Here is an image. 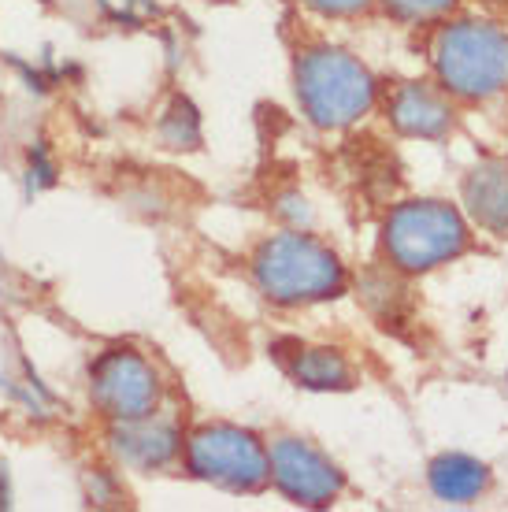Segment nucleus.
I'll list each match as a JSON object with an SVG mask.
<instances>
[{
	"label": "nucleus",
	"mask_w": 508,
	"mask_h": 512,
	"mask_svg": "<svg viewBox=\"0 0 508 512\" xmlns=\"http://www.w3.org/2000/svg\"><path fill=\"white\" fill-rule=\"evenodd\" d=\"M308 4L323 15H356V12H364L371 0H308Z\"/></svg>",
	"instance_id": "2eb2a0df"
},
{
	"label": "nucleus",
	"mask_w": 508,
	"mask_h": 512,
	"mask_svg": "<svg viewBox=\"0 0 508 512\" xmlns=\"http://www.w3.org/2000/svg\"><path fill=\"white\" fill-rule=\"evenodd\" d=\"M256 286L279 305H308L338 297L345 271L338 256L308 234H275L253 256Z\"/></svg>",
	"instance_id": "f257e3e1"
},
{
	"label": "nucleus",
	"mask_w": 508,
	"mask_h": 512,
	"mask_svg": "<svg viewBox=\"0 0 508 512\" xmlns=\"http://www.w3.org/2000/svg\"><path fill=\"white\" fill-rule=\"evenodd\" d=\"M164 138L171 149H193L197 145V116H193V108L186 101L175 104V112L164 119Z\"/></svg>",
	"instance_id": "ddd939ff"
},
{
	"label": "nucleus",
	"mask_w": 508,
	"mask_h": 512,
	"mask_svg": "<svg viewBox=\"0 0 508 512\" xmlns=\"http://www.w3.org/2000/svg\"><path fill=\"white\" fill-rule=\"evenodd\" d=\"M431 494L438 501H449V505H468L486 490L490 483V472H486L483 461H475L468 453H445L431 464Z\"/></svg>",
	"instance_id": "9b49d317"
},
{
	"label": "nucleus",
	"mask_w": 508,
	"mask_h": 512,
	"mask_svg": "<svg viewBox=\"0 0 508 512\" xmlns=\"http://www.w3.org/2000/svg\"><path fill=\"white\" fill-rule=\"evenodd\" d=\"M112 449L123 464L134 468H164L171 457L178 453V431L171 420H156L138 416V420H115L112 427Z\"/></svg>",
	"instance_id": "6e6552de"
},
{
	"label": "nucleus",
	"mask_w": 508,
	"mask_h": 512,
	"mask_svg": "<svg viewBox=\"0 0 508 512\" xmlns=\"http://www.w3.org/2000/svg\"><path fill=\"white\" fill-rule=\"evenodd\" d=\"M267 461H271L275 487L290 501H297V505L319 509V505H331L342 494V472L319 449L301 442V438H279V442H271Z\"/></svg>",
	"instance_id": "0eeeda50"
},
{
	"label": "nucleus",
	"mask_w": 508,
	"mask_h": 512,
	"mask_svg": "<svg viewBox=\"0 0 508 512\" xmlns=\"http://www.w3.org/2000/svg\"><path fill=\"white\" fill-rule=\"evenodd\" d=\"M434 71L449 93L464 101H486L508 86V34L490 23L442 26L431 45Z\"/></svg>",
	"instance_id": "f03ea898"
},
{
	"label": "nucleus",
	"mask_w": 508,
	"mask_h": 512,
	"mask_svg": "<svg viewBox=\"0 0 508 512\" xmlns=\"http://www.w3.org/2000/svg\"><path fill=\"white\" fill-rule=\"evenodd\" d=\"M293 379L308 390H345L349 386V364L338 349H305L293 360Z\"/></svg>",
	"instance_id": "f8f14e48"
},
{
	"label": "nucleus",
	"mask_w": 508,
	"mask_h": 512,
	"mask_svg": "<svg viewBox=\"0 0 508 512\" xmlns=\"http://www.w3.org/2000/svg\"><path fill=\"white\" fill-rule=\"evenodd\" d=\"M297 97L316 127H349L375 101V78L356 56L319 45L297 60Z\"/></svg>",
	"instance_id": "7ed1b4c3"
},
{
	"label": "nucleus",
	"mask_w": 508,
	"mask_h": 512,
	"mask_svg": "<svg viewBox=\"0 0 508 512\" xmlns=\"http://www.w3.org/2000/svg\"><path fill=\"white\" fill-rule=\"evenodd\" d=\"M464 208L468 216L494 234H508V160L486 156L464 179Z\"/></svg>",
	"instance_id": "1a4fd4ad"
},
{
	"label": "nucleus",
	"mask_w": 508,
	"mask_h": 512,
	"mask_svg": "<svg viewBox=\"0 0 508 512\" xmlns=\"http://www.w3.org/2000/svg\"><path fill=\"white\" fill-rule=\"evenodd\" d=\"M390 119L408 138H442L453 127V104L423 82H405L390 97Z\"/></svg>",
	"instance_id": "9d476101"
},
{
	"label": "nucleus",
	"mask_w": 508,
	"mask_h": 512,
	"mask_svg": "<svg viewBox=\"0 0 508 512\" xmlns=\"http://www.w3.org/2000/svg\"><path fill=\"white\" fill-rule=\"evenodd\" d=\"M397 19H408V23H423V19H438L445 15L457 0H382Z\"/></svg>",
	"instance_id": "4468645a"
},
{
	"label": "nucleus",
	"mask_w": 508,
	"mask_h": 512,
	"mask_svg": "<svg viewBox=\"0 0 508 512\" xmlns=\"http://www.w3.org/2000/svg\"><path fill=\"white\" fill-rule=\"evenodd\" d=\"M93 401L104 416L112 420H138L156 409L160 383H156L153 364L134 353V349H108L93 364Z\"/></svg>",
	"instance_id": "423d86ee"
},
{
	"label": "nucleus",
	"mask_w": 508,
	"mask_h": 512,
	"mask_svg": "<svg viewBox=\"0 0 508 512\" xmlns=\"http://www.w3.org/2000/svg\"><path fill=\"white\" fill-rule=\"evenodd\" d=\"M186 464L197 479L227 490H260L271 479V461L260 438L230 423L197 427L186 438Z\"/></svg>",
	"instance_id": "39448f33"
},
{
	"label": "nucleus",
	"mask_w": 508,
	"mask_h": 512,
	"mask_svg": "<svg viewBox=\"0 0 508 512\" xmlns=\"http://www.w3.org/2000/svg\"><path fill=\"white\" fill-rule=\"evenodd\" d=\"M386 253L401 271H431L468 249V223L445 201H405L386 219Z\"/></svg>",
	"instance_id": "20e7f679"
}]
</instances>
